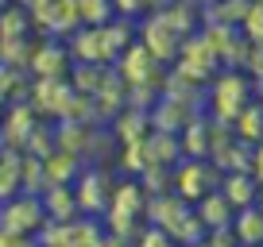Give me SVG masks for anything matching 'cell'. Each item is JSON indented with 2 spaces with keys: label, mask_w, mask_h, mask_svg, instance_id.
Returning <instances> with one entry per match:
<instances>
[{
  "label": "cell",
  "mask_w": 263,
  "mask_h": 247,
  "mask_svg": "<svg viewBox=\"0 0 263 247\" xmlns=\"http://www.w3.org/2000/svg\"><path fill=\"white\" fill-rule=\"evenodd\" d=\"M0 247H31V239L16 236V232H8V228H0Z\"/></svg>",
  "instance_id": "ac0fdd59"
},
{
  "label": "cell",
  "mask_w": 263,
  "mask_h": 247,
  "mask_svg": "<svg viewBox=\"0 0 263 247\" xmlns=\"http://www.w3.org/2000/svg\"><path fill=\"white\" fill-rule=\"evenodd\" d=\"M155 58L143 50V43H132L128 50H124V62H120V77L128 85H143V81H151L155 77Z\"/></svg>",
  "instance_id": "9c48e42d"
},
{
  "label": "cell",
  "mask_w": 263,
  "mask_h": 247,
  "mask_svg": "<svg viewBox=\"0 0 263 247\" xmlns=\"http://www.w3.org/2000/svg\"><path fill=\"white\" fill-rule=\"evenodd\" d=\"M74 201H78V213H105L108 209V197H112V181H108V174L101 170V166H89V170H82L74 178Z\"/></svg>",
  "instance_id": "3957f363"
},
{
  "label": "cell",
  "mask_w": 263,
  "mask_h": 247,
  "mask_svg": "<svg viewBox=\"0 0 263 247\" xmlns=\"http://www.w3.org/2000/svg\"><path fill=\"white\" fill-rule=\"evenodd\" d=\"M31 247H35V243H31Z\"/></svg>",
  "instance_id": "603a6c76"
},
{
  "label": "cell",
  "mask_w": 263,
  "mask_h": 247,
  "mask_svg": "<svg viewBox=\"0 0 263 247\" xmlns=\"http://www.w3.org/2000/svg\"><path fill=\"white\" fill-rule=\"evenodd\" d=\"M248 174L263 186V143H255V147H252V170H248Z\"/></svg>",
  "instance_id": "e0dca14e"
},
{
  "label": "cell",
  "mask_w": 263,
  "mask_h": 247,
  "mask_svg": "<svg viewBox=\"0 0 263 247\" xmlns=\"http://www.w3.org/2000/svg\"><path fill=\"white\" fill-rule=\"evenodd\" d=\"M232 139H244V143H263V105H259V100L244 105L236 116H232Z\"/></svg>",
  "instance_id": "7c38bea8"
},
{
  "label": "cell",
  "mask_w": 263,
  "mask_h": 247,
  "mask_svg": "<svg viewBox=\"0 0 263 247\" xmlns=\"http://www.w3.org/2000/svg\"><path fill=\"white\" fill-rule=\"evenodd\" d=\"M255 205H259V213H263V186H259V201H255Z\"/></svg>",
  "instance_id": "d6986e66"
},
{
  "label": "cell",
  "mask_w": 263,
  "mask_h": 247,
  "mask_svg": "<svg viewBox=\"0 0 263 247\" xmlns=\"http://www.w3.org/2000/svg\"><path fill=\"white\" fill-rule=\"evenodd\" d=\"M194 216L201 220V228L209 232V228H224V224H232L236 209L221 197V190H213V193H205L201 201H194Z\"/></svg>",
  "instance_id": "30bf717a"
},
{
  "label": "cell",
  "mask_w": 263,
  "mask_h": 247,
  "mask_svg": "<svg viewBox=\"0 0 263 247\" xmlns=\"http://www.w3.org/2000/svg\"><path fill=\"white\" fill-rule=\"evenodd\" d=\"M39 116H35L31 105H12L8 112H4V151H24V143L31 139V132L39 128Z\"/></svg>",
  "instance_id": "8992f818"
},
{
  "label": "cell",
  "mask_w": 263,
  "mask_h": 247,
  "mask_svg": "<svg viewBox=\"0 0 263 247\" xmlns=\"http://www.w3.org/2000/svg\"><path fill=\"white\" fill-rule=\"evenodd\" d=\"M43 224H47V213H43V201L35 193H16V197L0 201V228L31 239Z\"/></svg>",
  "instance_id": "7a4b0ae2"
},
{
  "label": "cell",
  "mask_w": 263,
  "mask_h": 247,
  "mask_svg": "<svg viewBox=\"0 0 263 247\" xmlns=\"http://www.w3.org/2000/svg\"><path fill=\"white\" fill-rule=\"evenodd\" d=\"M232 232H236L240 247H263V213L259 205H248L232 216Z\"/></svg>",
  "instance_id": "8fae6325"
},
{
  "label": "cell",
  "mask_w": 263,
  "mask_h": 247,
  "mask_svg": "<svg viewBox=\"0 0 263 247\" xmlns=\"http://www.w3.org/2000/svg\"><path fill=\"white\" fill-rule=\"evenodd\" d=\"M217 181H221V174L209 158H186V162H178V170H171V193L194 205L217 190Z\"/></svg>",
  "instance_id": "6da1fadb"
},
{
  "label": "cell",
  "mask_w": 263,
  "mask_h": 247,
  "mask_svg": "<svg viewBox=\"0 0 263 247\" xmlns=\"http://www.w3.org/2000/svg\"><path fill=\"white\" fill-rule=\"evenodd\" d=\"M136 247H178L171 239V232L155 228V224H140V232H136Z\"/></svg>",
  "instance_id": "9a60e30c"
},
{
  "label": "cell",
  "mask_w": 263,
  "mask_h": 247,
  "mask_svg": "<svg viewBox=\"0 0 263 247\" xmlns=\"http://www.w3.org/2000/svg\"><path fill=\"white\" fill-rule=\"evenodd\" d=\"M43 201V213H47V220L54 224H66L78 216V201H74V190L70 186H47V190L39 193Z\"/></svg>",
  "instance_id": "ba28073f"
},
{
  "label": "cell",
  "mask_w": 263,
  "mask_h": 247,
  "mask_svg": "<svg viewBox=\"0 0 263 247\" xmlns=\"http://www.w3.org/2000/svg\"><path fill=\"white\" fill-rule=\"evenodd\" d=\"M201 243H205V247H240V243H236V232H232V224H224V228H209Z\"/></svg>",
  "instance_id": "2e32d148"
},
{
  "label": "cell",
  "mask_w": 263,
  "mask_h": 247,
  "mask_svg": "<svg viewBox=\"0 0 263 247\" xmlns=\"http://www.w3.org/2000/svg\"><path fill=\"white\" fill-rule=\"evenodd\" d=\"M244 105H252V81L240 74H221L213 85V112L221 116V123H229Z\"/></svg>",
  "instance_id": "277c9868"
},
{
  "label": "cell",
  "mask_w": 263,
  "mask_h": 247,
  "mask_svg": "<svg viewBox=\"0 0 263 247\" xmlns=\"http://www.w3.org/2000/svg\"><path fill=\"white\" fill-rule=\"evenodd\" d=\"M194 247H205V243H194Z\"/></svg>",
  "instance_id": "7402d4cb"
},
{
  "label": "cell",
  "mask_w": 263,
  "mask_h": 247,
  "mask_svg": "<svg viewBox=\"0 0 263 247\" xmlns=\"http://www.w3.org/2000/svg\"><path fill=\"white\" fill-rule=\"evenodd\" d=\"M217 190H221V197L229 201V205L236 209V213L259 201V181H255L248 170H232V174H221Z\"/></svg>",
  "instance_id": "52a82bcc"
},
{
  "label": "cell",
  "mask_w": 263,
  "mask_h": 247,
  "mask_svg": "<svg viewBox=\"0 0 263 247\" xmlns=\"http://www.w3.org/2000/svg\"><path fill=\"white\" fill-rule=\"evenodd\" d=\"M255 4H259V8H263V0H255Z\"/></svg>",
  "instance_id": "44dd1931"
},
{
  "label": "cell",
  "mask_w": 263,
  "mask_h": 247,
  "mask_svg": "<svg viewBox=\"0 0 263 247\" xmlns=\"http://www.w3.org/2000/svg\"><path fill=\"white\" fill-rule=\"evenodd\" d=\"M66 70H70V58H66V50L58 47V43L35 50V74L39 77H62Z\"/></svg>",
  "instance_id": "5bb4252c"
},
{
  "label": "cell",
  "mask_w": 263,
  "mask_h": 247,
  "mask_svg": "<svg viewBox=\"0 0 263 247\" xmlns=\"http://www.w3.org/2000/svg\"><path fill=\"white\" fill-rule=\"evenodd\" d=\"M140 31H143V39H140V43H143V50H147V54L155 58V62H159V58H174V50L182 47V43H178V31H174V27L166 24V16H163V12L147 16V24H143Z\"/></svg>",
  "instance_id": "5b68a950"
},
{
  "label": "cell",
  "mask_w": 263,
  "mask_h": 247,
  "mask_svg": "<svg viewBox=\"0 0 263 247\" xmlns=\"http://www.w3.org/2000/svg\"><path fill=\"white\" fill-rule=\"evenodd\" d=\"M4 8H8V0H0V12H4Z\"/></svg>",
  "instance_id": "ffe728a7"
},
{
  "label": "cell",
  "mask_w": 263,
  "mask_h": 247,
  "mask_svg": "<svg viewBox=\"0 0 263 247\" xmlns=\"http://www.w3.org/2000/svg\"><path fill=\"white\" fill-rule=\"evenodd\" d=\"M147 123H151L147 112L128 108V112L112 123V132H116V139H120V143H140V139H147Z\"/></svg>",
  "instance_id": "4fadbf2b"
}]
</instances>
